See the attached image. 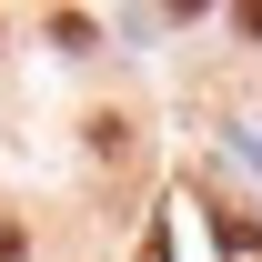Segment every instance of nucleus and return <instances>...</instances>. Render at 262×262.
Segmentation results:
<instances>
[{
	"label": "nucleus",
	"mask_w": 262,
	"mask_h": 262,
	"mask_svg": "<svg viewBox=\"0 0 262 262\" xmlns=\"http://www.w3.org/2000/svg\"><path fill=\"white\" fill-rule=\"evenodd\" d=\"M91 151H101V162H121V151H131V121H121V111H101V121H91Z\"/></svg>",
	"instance_id": "nucleus-2"
},
{
	"label": "nucleus",
	"mask_w": 262,
	"mask_h": 262,
	"mask_svg": "<svg viewBox=\"0 0 262 262\" xmlns=\"http://www.w3.org/2000/svg\"><path fill=\"white\" fill-rule=\"evenodd\" d=\"M141 262H171V232H151V242H141Z\"/></svg>",
	"instance_id": "nucleus-4"
},
{
	"label": "nucleus",
	"mask_w": 262,
	"mask_h": 262,
	"mask_svg": "<svg viewBox=\"0 0 262 262\" xmlns=\"http://www.w3.org/2000/svg\"><path fill=\"white\" fill-rule=\"evenodd\" d=\"M242 162H262V141H242Z\"/></svg>",
	"instance_id": "nucleus-5"
},
{
	"label": "nucleus",
	"mask_w": 262,
	"mask_h": 262,
	"mask_svg": "<svg viewBox=\"0 0 262 262\" xmlns=\"http://www.w3.org/2000/svg\"><path fill=\"white\" fill-rule=\"evenodd\" d=\"M0 262H20V222H0Z\"/></svg>",
	"instance_id": "nucleus-3"
},
{
	"label": "nucleus",
	"mask_w": 262,
	"mask_h": 262,
	"mask_svg": "<svg viewBox=\"0 0 262 262\" xmlns=\"http://www.w3.org/2000/svg\"><path fill=\"white\" fill-rule=\"evenodd\" d=\"M212 232H222V252H262V222H252V212H212Z\"/></svg>",
	"instance_id": "nucleus-1"
}]
</instances>
